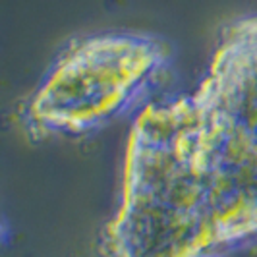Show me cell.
Segmentation results:
<instances>
[{"mask_svg": "<svg viewBox=\"0 0 257 257\" xmlns=\"http://www.w3.org/2000/svg\"><path fill=\"white\" fill-rule=\"evenodd\" d=\"M172 64L165 39L101 31L66 43L20 106L33 138H83L138 114Z\"/></svg>", "mask_w": 257, "mask_h": 257, "instance_id": "cell-2", "label": "cell"}, {"mask_svg": "<svg viewBox=\"0 0 257 257\" xmlns=\"http://www.w3.org/2000/svg\"><path fill=\"white\" fill-rule=\"evenodd\" d=\"M257 236V16L224 27L188 93L130 130L104 257H217Z\"/></svg>", "mask_w": 257, "mask_h": 257, "instance_id": "cell-1", "label": "cell"}]
</instances>
